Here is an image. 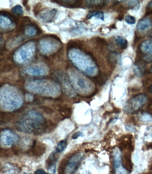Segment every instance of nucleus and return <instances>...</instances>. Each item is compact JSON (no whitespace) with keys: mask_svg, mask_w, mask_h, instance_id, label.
<instances>
[{"mask_svg":"<svg viewBox=\"0 0 152 174\" xmlns=\"http://www.w3.org/2000/svg\"><path fill=\"white\" fill-rule=\"evenodd\" d=\"M1 13L2 15L8 18L13 23L15 24L16 25L18 24L19 19H18V17H16V16L13 15V14H11L9 12H7L6 11H3V10H2L1 11Z\"/></svg>","mask_w":152,"mask_h":174,"instance_id":"obj_13","label":"nucleus"},{"mask_svg":"<svg viewBox=\"0 0 152 174\" xmlns=\"http://www.w3.org/2000/svg\"><path fill=\"white\" fill-rule=\"evenodd\" d=\"M94 16H96L102 21H104L103 12L102 11H99V10H94L89 11L87 15L86 18L87 19H89Z\"/></svg>","mask_w":152,"mask_h":174,"instance_id":"obj_11","label":"nucleus"},{"mask_svg":"<svg viewBox=\"0 0 152 174\" xmlns=\"http://www.w3.org/2000/svg\"><path fill=\"white\" fill-rule=\"evenodd\" d=\"M122 163L123 167L128 171L131 172L133 168V164L131 160L130 152H125L122 156Z\"/></svg>","mask_w":152,"mask_h":174,"instance_id":"obj_8","label":"nucleus"},{"mask_svg":"<svg viewBox=\"0 0 152 174\" xmlns=\"http://www.w3.org/2000/svg\"><path fill=\"white\" fill-rule=\"evenodd\" d=\"M113 164L115 174H127V171L123 167L122 163V156L120 150L116 149L113 152Z\"/></svg>","mask_w":152,"mask_h":174,"instance_id":"obj_6","label":"nucleus"},{"mask_svg":"<svg viewBox=\"0 0 152 174\" xmlns=\"http://www.w3.org/2000/svg\"><path fill=\"white\" fill-rule=\"evenodd\" d=\"M149 169H150V171H151L152 172V164L150 166V168H149Z\"/></svg>","mask_w":152,"mask_h":174,"instance_id":"obj_30","label":"nucleus"},{"mask_svg":"<svg viewBox=\"0 0 152 174\" xmlns=\"http://www.w3.org/2000/svg\"><path fill=\"white\" fill-rule=\"evenodd\" d=\"M116 56L113 53H110L107 56L108 59L110 63L112 64V65H114V66L116 65V62H117V59H116Z\"/></svg>","mask_w":152,"mask_h":174,"instance_id":"obj_18","label":"nucleus"},{"mask_svg":"<svg viewBox=\"0 0 152 174\" xmlns=\"http://www.w3.org/2000/svg\"><path fill=\"white\" fill-rule=\"evenodd\" d=\"M42 10V4L39 3L37 4L34 8L33 11L35 14V16H37V14L39 13Z\"/></svg>","mask_w":152,"mask_h":174,"instance_id":"obj_19","label":"nucleus"},{"mask_svg":"<svg viewBox=\"0 0 152 174\" xmlns=\"http://www.w3.org/2000/svg\"><path fill=\"white\" fill-rule=\"evenodd\" d=\"M11 12L13 14L18 16H21V15H23V8H22V6L20 5H17L12 8V9H11Z\"/></svg>","mask_w":152,"mask_h":174,"instance_id":"obj_16","label":"nucleus"},{"mask_svg":"<svg viewBox=\"0 0 152 174\" xmlns=\"http://www.w3.org/2000/svg\"><path fill=\"white\" fill-rule=\"evenodd\" d=\"M143 174H152V173H145Z\"/></svg>","mask_w":152,"mask_h":174,"instance_id":"obj_31","label":"nucleus"},{"mask_svg":"<svg viewBox=\"0 0 152 174\" xmlns=\"http://www.w3.org/2000/svg\"><path fill=\"white\" fill-rule=\"evenodd\" d=\"M23 5L26 8L27 10H30V8L28 6V1H23Z\"/></svg>","mask_w":152,"mask_h":174,"instance_id":"obj_25","label":"nucleus"},{"mask_svg":"<svg viewBox=\"0 0 152 174\" xmlns=\"http://www.w3.org/2000/svg\"><path fill=\"white\" fill-rule=\"evenodd\" d=\"M121 151L131 152L134 150V138L132 134H126L121 137L118 144Z\"/></svg>","mask_w":152,"mask_h":174,"instance_id":"obj_4","label":"nucleus"},{"mask_svg":"<svg viewBox=\"0 0 152 174\" xmlns=\"http://www.w3.org/2000/svg\"><path fill=\"white\" fill-rule=\"evenodd\" d=\"M67 145V142L66 140H62L60 141L58 144L56 148V152L57 153H60L62 152L64 149L66 147Z\"/></svg>","mask_w":152,"mask_h":174,"instance_id":"obj_17","label":"nucleus"},{"mask_svg":"<svg viewBox=\"0 0 152 174\" xmlns=\"http://www.w3.org/2000/svg\"><path fill=\"white\" fill-rule=\"evenodd\" d=\"M17 127L25 133L40 134L47 129V122L40 113L31 110L25 113L19 120Z\"/></svg>","mask_w":152,"mask_h":174,"instance_id":"obj_1","label":"nucleus"},{"mask_svg":"<svg viewBox=\"0 0 152 174\" xmlns=\"http://www.w3.org/2000/svg\"><path fill=\"white\" fill-rule=\"evenodd\" d=\"M82 153H78L74 154L68 160L63 169L64 174H73L78 168L80 162L83 158Z\"/></svg>","mask_w":152,"mask_h":174,"instance_id":"obj_3","label":"nucleus"},{"mask_svg":"<svg viewBox=\"0 0 152 174\" xmlns=\"http://www.w3.org/2000/svg\"><path fill=\"white\" fill-rule=\"evenodd\" d=\"M110 27L112 29H116V25H115V24H112L110 26Z\"/></svg>","mask_w":152,"mask_h":174,"instance_id":"obj_29","label":"nucleus"},{"mask_svg":"<svg viewBox=\"0 0 152 174\" xmlns=\"http://www.w3.org/2000/svg\"><path fill=\"white\" fill-rule=\"evenodd\" d=\"M28 174L24 173V174Z\"/></svg>","mask_w":152,"mask_h":174,"instance_id":"obj_32","label":"nucleus"},{"mask_svg":"<svg viewBox=\"0 0 152 174\" xmlns=\"http://www.w3.org/2000/svg\"><path fill=\"white\" fill-rule=\"evenodd\" d=\"M140 121L144 123L152 122V115L150 113L143 112L140 116Z\"/></svg>","mask_w":152,"mask_h":174,"instance_id":"obj_14","label":"nucleus"},{"mask_svg":"<svg viewBox=\"0 0 152 174\" xmlns=\"http://www.w3.org/2000/svg\"><path fill=\"white\" fill-rule=\"evenodd\" d=\"M117 44L121 47L122 49H125L127 47L128 42L125 39H123L122 37H119L116 39Z\"/></svg>","mask_w":152,"mask_h":174,"instance_id":"obj_15","label":"nucleus"},{"mask_svg":"<svg viewBox=\"0 0 152 174\" xmlns=\"http://www.w3.org/2000/svg\"><path fill=\"white\" fill-rule=\"evenodd\" d=\"M92 79L98 85H103L105 83L107 79L105 76L102 73H100L97 76L93 77Z\"/></svg>","mask_w":152,"mask_h":174,"instance_id":"obj_12","label":"nucleus"},{"mask_svg":"<svg viewBox=\"0 0 152 174\" xmlns=\"http://www.w3.org/2000/svg\"><path fill=\"white\" fill-rule=\"evenodd\" d=\"M124 16L123 14H120V15H119V16L117 17V19H118V20H119V21H122V20L124 19Z\"/></svg>","mask_w":152,"mask_h":174,"instance_id":"obj_28","label":"nucleus"},{"mask_svg":"<svg viewBox=\"0 0 152 174\" xmlns=\"http://www.w3.org/2000/svg\"><path fill=\"white\" fill-rule=\"evenodd\" d=\"M51 2H56L62 6L72 8L81 7L83 2V1H53Z\"/></svg>","mask_w":152,"mask_h":174,"instance_id":"obj_7","label":"nucleus"},{"mask_svg":"<svg viewBox=\"0 0 152 174\" xmlns=\"http://www.w3.org/2000/svg\"><path fill=\"white\" fill-rule=\"evenodd\" d=\"M126 129L128 131H130L134 132L135 130V128L133 127L132 126H130V125H128V126H126Z\"/></svg>","mask_w":152,"mask_h":174,"instance_id":"obj_24","label":"nucleus"},{"mask_svg":"<svg viewBox=\"0 0 152 174\" xmlns=\"http://www.w3.org/2000/svg\"><path fill=\"white\" fill-rule=\"evenodd\" d=\"M97 42L98 44H101V45H104V46H107L108 45L106 41L103 39V38H101V37H97L96 38Z\"/></svg>","mask_w":152,"mask_h":174,"instance_id":"obj_21","label":"nucleus"},{"mask_svg":"<svg viewBox=\"0 0 152 174\" xmlns=\"http://www.w3.org/2000/svg\"><path fill=\"white\" fill-rule=\"evenodd\" d=\"M152 14V9H149L146 11V14H145V16H148L149 15H150Z\"/></svg>","mask_w":152,"mask_h":174,"instance_id":"obj_26","label":"nucleus"},{"mask_svg":"<svg viewBox=\"0 0 152 174\" xmlns=\"http://www.w3.org/2000/svg\"><path fill=\"white\" fill-rule=\"evenodd\" d=\"M125 19L126 22L129 24H134L136 23L135 18L131 15H127Z\"/></svg>","mask_w":152,"mask_h":174,"instance_id":"obj_20","label":"nucleus"},{"mask_svg":"<svg viewBox=\"0 0 152 174\" xmlns=\"http://www.w3.org/2000/svg\"><path fill=\"white\" fill-rule=\"evenodd\" d=\"M19 137L11 131L4 130L1 133V143L6 146H12L18 142Z\"/></svg>","mask_w":152,"mask_h":174,"instance_id":"obj_5","label":"nucleus"},{"mask_svg":"<svg viewBox=\"0 0 152 174\" xmlns=\"http://www.w3.org/2000/svg\"><path fill=\"white\" fill-rule=\"evenodd\" d=\"M147 97L145 95L139 94L130 99L126 103L124 111L129 114L138 112L146 104Z\"/></svg>","mask_w":152,"mask_h":174,"instance_id":"obj_2","label":"nucleus"},{"mask_svg":"<svg viewBox=\"0 0 152 174\" xmlns=\"http://www.w3.org/2000/svg\"><path fill=\"white\" fill-rule=\"evenodd\" d=\"M84 136V134L81 132H77L74 133L72 136V138L74 139H76L80 137H83Z\"/></svg>","mask_w":152,"mask_h":174,"instance_id":"obj_22","label":"nucleus"},{"mask_svg":"<svg viewBox=\"0 0 152 174\" xmlns=\"http://www.w3.org/2000/svg\"><path fill=\"white\" fill-rule=\"evenodd\" d=\"M46 148L43 144L37 143L36 142H34L32 147V152L34 155L40 156L43 154Z\"/></svg>","mask_w":152,"mask_h":174,"instance_id":"obj_10","label":"nucleus"},{"mask_svg":"<svg viewBox=\"0 0 152 174\" xmlns=\"http://www.w3.org/2000/svg\"><path fill=\"white\" fill-rule=\"evenodd\" d=\"M146 148L148 150L152 149V142H151V143H148V144L146 145Z\"/></svg>","mask_w":152,"mask_h":174,"instance_id":"obj_27","label":"nucleus"},{"mask_svg":"<svg viewBox=\"0 0 152 174\" xmlns=\"http://www.w3.org/2000/svg\"><path fill=\"white\" fill-rule=\"evenodd\" d=\"M34 174H48L43 169H39L37 170Z\"/></svg>","mask_w":152,"mask_h":174,"instance_id":"obj_23","label":"nucleus"},{"mask_svg":"<svg viewBox=\"0 0 152 174\" xmlns=\"http://www.w3.org/2000/svg\"><path fill=\"white\" fill-rule=\"evenodd\" d=\"M108 2V1H86L85 5L88 8L102 9L106 6Z\"/></svg>","mask_w":152,"mask_h":174,"instance_id":"obj_9","label":"nucleus"}]
</instances>
